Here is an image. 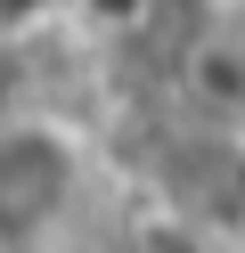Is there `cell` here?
I'll use <instances>...</instances> for the list:
<instances>
[{
  "instance_id": "cell-1",
  "label": "cell",
  "mask_w": 245,
  "mask_h": 253,
  "mask_svg": "<svg viewBox=\"0 0 245 253\" xmlns=\"http://www.w3.org/2000/svg\"><path fill=\"white\" fill-rule=\"evenodd\" d=\"M98 180V147L57 106H16L0 123V253H41L74 229Z\"/></svg>"
},
{
  "instance_id": "cell-2",
  "label": "cell",
  "mask_w": 245,
  "mask_h": 253,
  "mask_svg": "<svg viewBox=\"0 0 245 253\" xmlns=\"http://www.w3.org/2000/svg\"><path fill=\"white\" fill-rule=\"evenodd\" d=\"M16 106H25L16 98V49H8V33H0V123H8Z\"/></svg>"
}]
</instances>
